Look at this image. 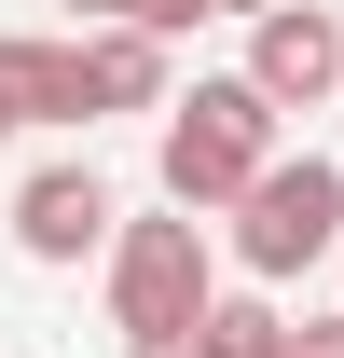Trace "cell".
<instances>
[{"mask_svg":"<svg viewBox=\"0 0 344 358\" xmlns=\"http://www.w3.org/2000/svg\"><path fill=\"white\" fill-rule=\"evenodd\" d=\"M275 166V110H261L248 69H220V83H179L166 96V207H234L248 179Z\"/></svg>","mask_w":344,"mask_h":358,"instance_id":"cell-1","label":"cell"},{"mask_svg":"<svg viewBox=\"0 0 344 358\" xmlns=\"http://www.w3.org/2000/svg\"><path fill=\"white\" fill-rule=\"evenodd\" d=\"M96 275H110V331H124V345L193 331V317L220 303V248H207V221H193V207H166V221H110Z\"/></svg>","mask_w":344,"mask_h":358,"instance_id":"cell-2","label":"cell"},{"mask_svg":"<svg viewBox=\"0 0 344 358\" xmlns=\"http://www.w3.org/2000/svg\"><path fill=\"white\" fill-rule=\"evenodd\" d=\"M234 262L275 289V275H303V262H331L344 248V166L331 152H275V166L234 193V234H220Z\"/></svg>","mask_w":344,"mask_h":358,"instance_id":"cell-3","label":"cell"},{"mask_svg":"<svg viewBox=\"0 0 344 358\" xmlns=\"http://www.w3.org/2000/svg\"><path fill=\"white\" fill-rule=\"evenodd\" d=\"M110 221H124V207H110V179H96L83 152H55V166H28V179H14V248H28L42 275L96 262V248H110Z\"/></svg>","mask_w":344,"mask_h":358,"instance_id":"cell-4","label":"cell"},{"mask_svg":"<svg viewBox=\"0 0 344 358\" xmlns=\"http://www.w3.org/2000/svg\"><path fill=\"white\" fill-rule=\"evenodd\" d=\"M248 83H261V110H317V96H344V28L317 14V0L248 14Z\"/></svg>","mask_w":344,"mask_h":358,"instance_id":"cell-5","label":"cell"},{"mask_svg":"<svg viewBox=\"0 0 344 358\" xmlns=\"http://www.w3.org/2000/svg\"><path fill=\"white\" fill-rule=\"evenodd\" d=\"M0 110H14V124H96V55H83V28H69V42L14 28V42H0Z\"/></svg>","mask_w":344,"mask_h":358,"instance_id":"cell-6","label":"cell"},{"mask_svg":"<svg viewBox=\"0 0 344 358\" xmlns=\"http://www.w3.org/2000/svg\"><path fill=\"white\" fill-rule=\"evenodd\" d=\"M83 55H96V110H166L179 96V69H166L152 28H83Z\"/></svg>","mask_w":344,"mask_h":358,"instance_id":"cell-7","label":"cell"},{"mask_svg":"<svg viewBox=\"0 0 344 358\" xmlns=\"http://www.w3.org/2000/svg\"><path fill=\"white\" fill-rule=\"evenodd\" d=\"M275 345H289V317L261 303V289H220V303L193 317V358H275Z\"/></svg>","mask_w":344,"mask_h":358,"instance_id":"cell-8","label":"cell"},{"mask_svg":"<svg viewBox=\"0 0 344 358\" xmlns=\"http://www.w3.org/2000/svg\"><path fill=\"white\" fill-rule=\"evenodd\" d=\"M110 28H152V42H179V28H207V0H124Z\"/></svg>","mask_w":344,"mask_h":358,"instance_id":"cell-9","label":"cell"},{"mask_svg":"<svg viewBox=\"0 0 344 358\" xmlns=\"http://www.w3.org/2000/svg\"><path fill=\"white\" fill-rule=\"evenodd\" d=\"M275 358H344V303H331V317H289V345H275Z\"/></svg>","mask_w":344,"mask_h":358,"instance_id":"cell-10","label":"cell"},{"mask_svg":"<svg viewBox=\"0 0 344 358\" xmlns=\"http://www.w3.org/2000/svg\"><path fill=\"white\" fill-rule=\"evenodd\" d=\"M124 358H193V331H152V345H124Z\"/></svg>","mask_w":344,"mask_h":358,"instance_id":"cell-11","label":"cell"},{"mask_svg":"<svg viewBox=\"0 0 344 358\" xmlns=\"http://www.w3.org/2000/svg\"><path fill=\"white\" fill-rule=\"evenodd\" d=\"M55 14H83V28H110V14H124V0H55Z\"/></svg>","mask_w":344,"mask_h":358,"instance_id":"cell-12","label":"cell"},{"mask_svg":"<svg viewBox=\"0 0 344 358\" xmlns=\"http://www.w3.org/2000/svg\"><path fill=\"white\" fill-rule=\"evenodd\" d=\"M207 14H275V0H207Z\"/></svg>","mask_w":344,"mask_h":358,"instance_id":"cell-13","label":"cell"},{"mask_svg":"<svg viewBox=\"0 0 344 358\" xmlns=\"http://www.w3.org/2000/svg\"><path fill=\"white\" fill-rule=\"evenodd\" d=\"M0 138H14V110H0Z\"/></svg>","mask_w":344,"mask_h":358,"instance_id":"cell-14","label":"cell"}]
</instances>
